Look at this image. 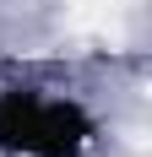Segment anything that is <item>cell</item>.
<instances>
[{"label": "cell", "instance_id": "obj_1", "mask_svg": "<svg viewBox=\"0 0 152 157\" xmlns=\"http://www.w3.org/2000/svg\"><path fill=\"white\" fill-rule=\"evenodd\" d=\"M98 119L87 103L38 87H0V152L6 157H87Z\"/></svg>", "mask_w": 152, "mask_h": 157}]
</instances>
